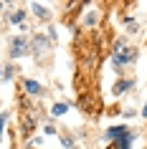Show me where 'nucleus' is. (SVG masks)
Segmentation results:
<instances>
[{"instance_id":"nucleus-1","label":"nucleus","mask_w":147,"mask_h":149,"mask_svg":"<svg viewBox=\"0 0 147 149\" xmlns=\"http://www.w3.org/2000/svg\"><path fill=\"white\" fill-rule=\"evenodd\" d=\"M107 139L117 141L119 149H129L132 147V132L127 129V126H109L107 129Z\"/></svg>"},{"instance_id":"nucleus-2","label":"nucleus","mask_w":147,"mask_h":149,"mask_svg":"<svg viewBox=\"0 0 147 149\" xmlns=\"http://www.w3.org/2000/svg\"><path fill=\"white\" fill-rule=\"evenodd\" d=\"M31 51V43L25 40V36H15V38L10 40V58H20Z\"/></svg>"},{"instance_id":"nucleus-3","label":"nucleus","mask_w":147,"mask_h":149,"mask_svg":"<svg viewBox=\"0 0 147 149\" xmlns=\"http://www.w3.org/2000/svg\"><path fill=\"white\" fill-rule=\"evenodd\" d=\"M31 48H33V53H36V56H41V53L48 48L46 36H36V38H33V43H31Z\"/></svg>"},{"instance_id":"nucleus-4","label":"nucleus","mask_w":147,"mask_h":149,"mask_svg":"<svg viewBox=\"0 0 147 149\" xmlns=\"http://www.w3.org/2000/svg\"><path fill=\"white\" fill-rule=\"evenodd\" d=\"M25 91H28V94H33V96H38L41 91H43V88H41V84H38V81L25 79Z\"/></svg>"},{"instance_id":"nucleus-5","label":"nucleus","mask_w":147,"mask_h":149,"mask_svg":"<svg viewBox=\"0 0 147 149\" xmlns=\"http://www.w3.org/2000/svg\"><path fill=\"white\" fill-rule=\"evenodd\" d=\"M66 111H69V104H53V109H51V114H53V116H63V114H66Z\"/></svg>"},{"instance_id":"nucleus-6","label":"nucleus","mask_w":147,"mask_h":149,"mask_svg":"<svg viewBox=\"0 0 147 149\" xmlns=\"http://www.w3.org/2000/svg\"><path fill=\"white\" fill-rule=\"evenodd\" d=\"M13 71H15L13 66H5V68L0 71V79H3V81H10V79H13Z\"/></svg>"},{"instance_id":"nucleus-7","label":"nucleus","mask_w":147,"mask_h":149,"mask_svg":"<svg viewBox=\"0 0 147 149\" xmlns=\"http://www.w3.org/2000/svg\"><path fill=\"white\" fill-rule=\"evenodd\" d=\"M33 13H36V15H38V18H46V15H48V10L43 8L41 3H33Z\"/></svg>"},{"instance_id":"nucleus-8","label":"nucleus","mask_w":147,"mask_h":149,"mask_svg":"<svg viewBox=\"0 0 147 149\" xmlns=\"http://www.w3.org/2000/svg\"><path fill=\"white\" fill-rule=\"evenodd\" d=\"M23 18H25V10H15V13H10V20H13V23H23Z\"/></svg>"},{"instance_id":"nucleus-9","label":"nucleus","mask_w":147,"mask_h":149,"mask_svg":"<svg viewBox=\"0 0 147 149\" xmlns=\"http://www.w3.org/2000/svg\"><path fill=\"white\" fill-rule=\"evenodd\" d=\"M129 86H132L129 81H127V84H124V81H119V84L114 86V94H124V88H129Z\"/></svg>"},{"instance_id":"nucleus-10","label":"nucleus","mask_w":147,"mask_h":149,"mask_svg":"<svg viewBox=\"0 0 147 149\" xmlns=\"http://www.w3.org/2000/svg\"><path fill=\"white\" fill-rule=\"evenodd\" d=\"M5 121H8V111H3V114H0V134H3V126H5Z\"/></svg>"},{"instance_id":"nucleus-11","label":"nucleus","mask_w":147,"mask_h":149,"mask_svg":"<svg viewBox=\"0 0 147 149\" xmlns=\"http://www.w3.org/2000/svg\"><path fill=\"white\" fill-rule=\"evenodd\" d=\"M142 116H147V104H145V109H142Z\"/></svg>"},{"instance_id":"nucleus-12","label":"nucleus","mask_w":147,"mask_h":149,"mask_svg":"<svg viewBox=\"0 0 147 149\" xmlns=\"http://www.w3.org/2000/svg\"><path fill=\"white\" fill-rule=\"evenodd\" d=\"M69 149H71V147H69Z\"/></svg>"}]
</instances>
